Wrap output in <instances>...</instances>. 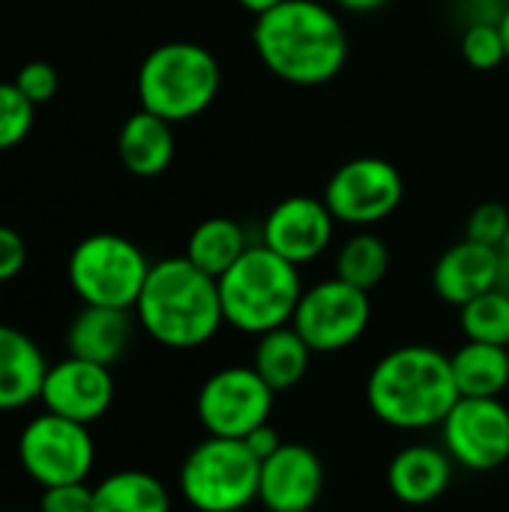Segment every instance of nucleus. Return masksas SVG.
Wrapping results in <instances>:
<instances>
[{
  "mask_svg": "<svg viewBox=\"0 0 509 512\" xmlns=\"http://www.w3.org/2000/svg\"><path fill=\"white\" fill-rule=\"evenodd\" d=\"M93 512H171V492L159 477L123 468L93 486Z\"/></svg>",
  "mask_w": 509,
  "mask_h": 512,
  "instance_id": "nucleus-23",
  "label": "nucleus"
},
{
  "mask_svg": "<svg viewBox=\"0 0 509 512\" xmlns=\"http://www.w3.org/2000/svg\"><path fill=\"white\" fill-rule=\"evenodd\" d=\"M312 357H315V351L306 345V339L291 324H285V327H276V330L258 336L255 354H252V369L276 393H285V390H294L306 378Z\"/></svg>",
  "mask_w": 509,
  "mask_h": 512,
  "instance_id": "nucleus-21",
  "label": "nucleus"
},
{
  "mask_svg": "<svg viewBox=\"0 0 509 512\" xmlns=\"http://www.w3.org/2000/svg\"><path fill=\"white\" fill-rule=\"evenodd\" d=\"M456 462L444 447L411 444L402 447L387 465V486L405 507H429L441 501L453 483Z\"/></svg>",
  "mask_w": 509,
  "mask_h": 512,
  "instance_id": "nucleus-17",
  "label": "nucleus"
},
{
  "mask_svg": "<svg viewBox=\"0 0 509 512\" xmlns=\"http://www.w3.org/2000/svg\"><path fill=\"white\" fill-rule=\"evenodd\" d=\"M276 390L252 366L216 369L195 396V414L207 435L243 441L270 423Z\"/></svg>",
  "mask_w": 509,
  "mask_h": 512,
  "instance_id": "nucleus-9",
  "label": "nucleus"
},
{
  "mask_svg": "<svg viewBox=\"0 0 509 512\" xmlns=\"http://www.w3.org/2000/svg\"><path fill=\"white\" fill-rule=\"evenodd\" d=\"M333 3L348 9V12H375V9L387 6L390 0H333Z\"/></svg>",
  "mask_w": 509,
  "mask_h": 512,
  "instance_id": "nucleus-35",
  "label": "nucleus"
},
{
  "mask_svg": "<svg viewBox=\"0 0 509 512\" xmlns=\"http://www.w3.org/2000/svg\"><path fill=\"white\" fill-rule=\"evenodd\" d=\"M462 57L468 60V66H474L480 72L498 69L507 60V45H504L501 27L492 24V21L465 27V33H462Z\"/></svg>",
  "mask_w": 509,
  "mask_h": 512,
  "instance_id": "nucleus-28",
  "label": "nucleus"
},
{
  "mask_svg": "<svg viewBox=\"0 0 509 512\" xmlns=\"http://www.w3.org/2000/svg\"><path fill=\"white\" fill-rule=\"evenodd\" d=\"M465 339L509 348V291L492 288L459 309Z\"/></svg>",
  "mask_w": 509,
  "mask_h": 512,
  "instance_id": "nucleus-26",
  "label": "nucleus"
},
{
  "mask_svg": "<svg viewBox=\"0 0 509 512\" xmlns=\"http://www.w3.org/2000/svg\"><path fill=\"white\" fill-rule=\"evenodd\" d=\"M36 512H93V486L87 483L48 486L39 495Z\"/></svg>",
  "mask_w": 509,
  "mask_h": 512,
  "instance_id": "nucleus-31",
  "label": "nucleus"
},
{
  "mask_svg": "<svg viewBox=\"0 0 509 512\" xmlns=\"http://www.w3.org/2000/svg\"><path fill=\"white\" fill-rule=\"evenodd\" d=\"M132 312L138 327L171 351L201 348L225 324L219 282L186 255L162 258L150 267Z\"/></svg>",
  "mask_w": 509,
  "mask_h": 512,
  "instance_id": "nucleus-3",
  "label": "nucleus"
},
{
  "mask_svg": "<svg viewBox=\"0 0 509 512\" xmlns=\"http://www.w3.org/2000/svg\"><path fill=\"white\" fill-rule=\"evenodd\" d=\"M9 512H27V510H9Z\"/></svg>",
  "mask_w": 509,
  "mask_h": 512,
  "instance_id": "nucleus-39",
  "label": "nucleus"
},
{
  "mask_svg": "<svg viewBox=\"0 0 509 512\" xmlns=\"http://www.w3.org/2000/svg\"><path fill=\"white\" fill-rule=\"evenodd\" d=\"M219 300L225 324L246 336H264L291 324L303 297L300 267L267 249L249 246L237 264L219 279Z\"/></svg>",
  "mask_w": 509,
  "mask_h": 512,
  "instance_id": "nucleus-4",
  "label": "nucleus"
},
{
  "mask_svg": "<svg viewBox=\"0 0 509 512\" xmlns=\"http://www.w3.org/2000/svg\"><path fill=\"white\" fill-rule=\"evenodd\" d=\"M27 264V246H24V237L9 228V225H0V285L3 282H12Z\"/></svg>",
  "mask_w": 509,
  "mask_h": 512,
  "instance_id": "nucleus-32",
  "label": "nucleus"
},
{
  "mask_svg": "<svg viewBox=\"0 0 509 512\" xmlns=\"http://www.w3.org/2000/svg\"><path fill=\"white\" fill-rule=\"evenodd\" d=\"M18 462L24 474L42 489L63 483H87L96 462L90 426L45 411L21 429Z\"/></svg>",
  "mask_w": 509,
  "mask_h": 512,
  "instance_id": "nucleus-8",
  "label": "nucleus"
},
{
  "mask_svg": "<svg viewBox=\"0 0 509 512\" xmlns=\"http://www.w3.org/2000/svg\"><path fill=\"white\" fill-rule=\"evenodd\" d=\"M333 231L336 216L330 213L324 198L291 195L267 213L261 243L285 261L303 267L327 252V246L333 243Z\"/></svg>",
  "mask_w": 509,
  "mask_h": 512,
  "instance_id": "nucleus-13",
  "label": "nucleus"
},
{
  "mask_svg": "<svg viewBox=\"0 0 509 512\" xmlns=\"http://www.w3.org/2000/svg\"><path fill=\"white\" fill-rule=\"evenodd\" d=\"M498 273H501L498 249L465 237L435 261L432 288L447 306L462 309L480 294L498 288Z\"/></svg>",
  "mask_w": 509,
  "mask_h": 512,
  "instance_id": "nucleus-16",
  "label": "nucleus"
},
{
  "mask_svg": "<svg viewBox=\"0 0 509 512\" xmlns=\"http://www.w3.org/2000/svg\"><path fill=\"white\" fill-rule=\"evenodd\" d=\"M117 156L135 177H159L174 162V123L153 111L138 108L129 114L117 135Z\"/></svg>",
  "mask_w": 509,
  "mask_h": 512,
  "instance_id": "nucleus-20",
  "label": "nucleus"
},
{
  "mask_svg": "<svg viewBox=\"0 0 509 512\" xmlns=\"http://www.w3.org/2000/svg\"><path fill=\"white\" fill-rule=\"evenodd\" d=\"M36 105L15 87V81H0V153L18 147L33 129Z\"/></svg>",
  "mask_w": 509,
  "mask_h": 512,
  "instance_id": "nucleus-27",
  "label": "nucleus"
},
{
  "mask_svg": "<svg viewBox=\"0 0 509 512\" xmlns=\"http://www.w3.org/2000/svg\"><path fill=\"white\" fill-rule=\"evenodd\" d=\"M48 363L39 345L18 327L0 324V411H21L42 393Z\"/></svg>",
  "mask_w": 509,
  "mask_h": 512,
  "instance_id": "nucleus-19",
  "label": "nucleus"
},
{
  "mask_svg": "<svg viewBox=\"0 0 509 512\" xmlns=\"http://www.w3.org/2000/svg\"><path fill=\"white\" fill-rule=\"evenodd\" d=\"M450 366L459 396L501 399V393L509 387V348L504 345L465 339V345L450 354Z\"/></svg>",
  "mask_w": 509,
  "mask_h": 512,
  "instance_id": "nucleus-22",
  "label": "nucleus"
},
{
  "mask_svg": "<svg viewBox=\"0 0 509 512\" xmlns=\"http://www.w3.org/2000/svg\"><path fill=\"white\" fill-rule=\"evenodd\" d=\"M150 261L123 234H90L69 252L66 276L84 306L135 309L150 273Z\"/></svg>",
  "mask_w": 509,
  "mask_h": 512,
  "instance_id": "nucleus-7",
  "label": "nucleus"
},
{
  "mask_svg": "<svg viewBox=\"0 0 509 512\" xmlns=\"http://www.w3.org/2000/svg\"><path fill=\"white\" fill-rule=\"evenodd\" d=\"M252 45L276 78L297 87L333 81L348 60V33L318 0H285L258 15Z\"/></svg>",
  "mask_w": 509,
  "mask_h": 512,
  "instance_id": "nucleus-1",
  "label": "nucleus"
},
{
  "mask_svg": "<svg viewBox=\"0 0 509 512\" xmlns=\"http://www.w3.org/2000/svg\"><path fill=\"white\" fill-rule=\"evenodd\" d=\"M372 321L369 291H360L339 276L303 288L291 327L315 354H339L363 339Z\"/></svg>",
  "mask_w": 509,
  "mask_h": 512,
  "instance_id": "nucleus-10",
  "label": "nucleus"
},
{
  "mask_svg": "<svg viewBox=\"0 0 509 512\" xmlns=\"http://www.w3.org/2000/svg\"><path fill=\"white\" fill-rule=\"evenodd\" d=\"M243 9H249V12H255V18L258 15H264V12H270L273 6H279V3H285V0H237Z\"/></svg>",
  "mask_w": 509,
  "mask_h": 512,
  "instance_id": "nucleus-36",
  "label": "nucleus"
},
{
  "mask_svg": "<svg viewBox=\"0 0 509 512\" xmlns=\"http://www.w3.org/2000/svg\"><path fill=\"white\" fill-rule=\"evenodd\" d=\"M39 402L57 417L93 426L114 402V375L108 366L69 354L66 360L48 366Z\"/></svg>",
  "mask_w": 509,
  "mask_h": 512,
  "instance_id": "nucleus-14",
  "label": "nucleus"
},
{
  "mask_svg": "<svg viewBox=\"0 0 509 512\" xmlns=\"http://www.w3.org/2000/svg\"><path fill=\"white\" fill-rule=\"evenodd\" d=\"M366 402L375 420L390 429H441L459 402L450 354L432 345H399L387 351L369 372Z\"/></svg>",
  "mask_w": 509,
  "mask_h": 512,
  "instance_id": "nucleus-2",
  "label": "nucleus"
},
{
  "mask_svg": "<svg viewBox=\"0 0 509 512\" xmlns=\"http://www.w3.org/2000/svg\"><path fill=\"white\" fill-rule=\"evenodd\" d=\"M243 441L249 444V450H252V453H255V456H258L261 462H264V459H267L270 453H276V450H279V444H282L279 432H276V429H273L270 423L258 426V429H255L252 435H246Z\"/></svg>",
  "mask_w": 509,
  "mask_h": 512,
  "instance_id": "nucleus-34",
  "label": "nucleus"
},
{
  "mask_svg": "<svg viewBox=\"0 0 509 512\" xmlns=\"http://www.w3.org/2000/svg\"><path fill=\"white\" fill-rule=\"evenodd\" d=\"M405 195L399 168L381 156H360L333 171L324 189V204L342 225L369 228L390 219Z\"/></svg>",
  "mask_w": 509,
  "mask_h": 512,
  "instance_id": "nucleus-11",
  "label": "nucleus"
},
{
  "mask_svg": "<svg viewBox=\"0 0 509 512\" xmlns=\"http://www.w3.org/2000/svg\"><path fill=\"white\" fill-rule=\"evenodd\" d=\"M509 231V210L498 201H486L480 207H474L471 219H468V240H477L483 246L498 249L501 240Z\"/></svg>",
  "mask_w": 509,
  "mask_h": 512,
  "instance_id": "nucleus-30",
  "label": "nucleus"
},
{
  "mask_svg": "<svg viewBox=\"0 0 509 512\" xmlns=\"http://www.w3.org/2000/svg\"><path fill=\"white\" fill-rule=\"evenodd\" d=\"M507 0H456V9H459V15L468 21L465 27H471V24H483V21H492V24H498L501 21V15L507 12Z\"/></svg>",
  "mask_w": 509,
  "mask_h": 512,
  "instance_id": "nucleus-33",
  "label": "nucleus"
},
{
  "mask_svg": "<svg viewBox=\"0 0 509 512\" xmlns=\"http://www.w3.org/2000/svg\"><path fill=\"white\" fill-rule=\"evenodd\" d=\"M135 312L132 309H108V306H84L69 330H66V348L72 357L114 366L126 357L135 333Z\"/></svg>",
  "mask_w": 509,
  "mask_h": 512,
  "instance_id": "nucleus-18",
  "label": "nucleus"
},
{
  "mask_svg": "<svg viewBox=\"0 0 509 512\" xmlns=\"http://www.w3.org/2000/svg\"><path fill=\"white\" fill-rule=\"evenodd\" d=\"M498 27H501V36H504V45H507V60H509V6H507V12L501 15V21H498Z\"/></svg>",
  "mask_w": 509,
  "mask_h": 512,
  "instance_id": "nucleus-37",
  "label": "nucleus"
},
{
  "mask_svg": "<svg viewBox=\"0 0 509 512\" xmlns=\"http://www.w3.org/2000/svg\"><path fill=\"white\" fill-rule=\"evenodd\" d=\"M222 87V69L210 48L198 42H165L153 48L138 69L135 90L144 111L168 123L204 114Z\"/></svg>",
  "mask_w": 509,
  "mask_h": 512,
  "instance_id": "nucleus-5",
  "label": "nucleus"
},
{
  "mask_svg": "<svg viewBox=\"0 0 509 512\" xmlns=\"http://www.w3.org/2000/svg\"><path fill=\"white\" fill-rule=\"evenodd\" d=\"M390 270V249L372 231H357L348 237L336 255V276L360 291H372L384 282Z\"/></svg>",
  "mask_w": 509,
  "mask_h": 512,
  "instance_id": "nucleus-25",
  "label": "nucleus"
},
{
  "mask_svg": "<svg viewBox=\"0 0 509 512\" xmlns=\"http://www.w3.org/2000/svg\"><path fill=\"white\" fill-rule=\"evenodd\" d=\"M324 492V462L306 444L282 441L261 462L258 504L267 512H312Z\"/></svg>",
  "mask_w": 509,
  "mask_h": 512,
  "instance_id": "nucleus-15",
  "label": "nucleus"
},
{
  "mask_svg": "<svg viewBox=\"0 0 509 512\" xmlns=\"http://www.w3.org/2000/svg\"><path fill=\"white\" fill-rule=\"evenodd\" d=\"M246 249H249V240H246L243 225L228 216H213V219H204L201 225H195V231L186 240L183 255L198 270L219 279L222 273H228L237 264V258Z\"/></svg>",
  "mask_w": 509,
  "mask_h": 512,
  "instance_id": "nucleus-24",
  "label": "nucleus"
},
{
  "mask_svg": "<svg viewBox=\"0 0 509 512\" xmlns=\"http://www.w3.org/2000/svg\"><path fill=\"white\" fill-rule=\"evenodd\" d=\"M441 444L462 471H498L509 462V408L501 399L459 396L441 423Z\"/></svg>",
  "mask_w": 509,
  "mask_h": 512,
  "instance_id": "nucleus-12",
  "label": "nucleus"
},
{
  "mask_svg": "<svg viewBox=\"0 0 509 512\" xmlns=\"http://www.w3.org/2000/svg\"><path fill=\"white\" fill-rule=\"evenodd\" d=\"M15 87L33 102V105H45L54 99L57 87H60V75L48 60H30L15 72Z\"/></svg>",
  "mask_w": 509,
  "mask_h": 512,
  "instance_id": "nucleus-29",
  "label": "nucleus"
},
{
  "mask_svg": "<svg viewBox=\"0 0 509 512\" xmlns=\"http://www.w3.org/2000/svg\"><path fill=\"white\" fill-rule=\"evenodd\" d=\"M498 252H501V255H507V258H509V231H507V237L501 240V246H498Z\"/></svg>",
  "mask_w": 509,
  "mask_h": 512,
  "instance_id": "nucleus-38",
  "label": "nucleus"
},
{
  "mask_svg": "<svg viewBox=\"0 0 509 512\" xmlns=\"http://www.w3.org/2000/svg\"><path fill=\"white\" fill-rule=\"evenodd\" d=\"M261 459L246 441L207 435L177 474V489L195 512H243L258 501Z\"/></svg>",
  "mask_w": 509,
  "mask_h": 512,
  "instance_id": "nucleus-6",
  "label": "nucleus"
}]
</instances>
